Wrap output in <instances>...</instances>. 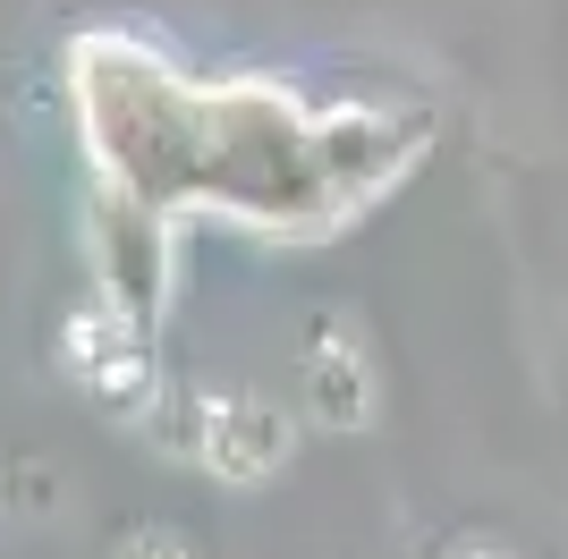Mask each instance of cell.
Masks as SVG:
<instances>
[{
  "mask_svg": "<svg viewBox=\"0 0 568 559\" xmlns=\"http://www.w3.org/2000/svg\"><path fill=\"white\" fill-rule=\"evenodd\" d=\"M60 356H69V373H77L94 398H111V407H128V398L153 390V365H144V348H136L128 305H85V314H69Z\"/></svg>",
  "mask_w": 568,
  "mask_h": 559,
  "instance_id": "cell-1",
  "label": "cell"
},
{
  "mask_svg": "<svg viewBox=\"0 0 568 559\" xmlns=\"http://www.w3.org/2000/svg\"><path fill=\"white\" fill-rule=\"evenodd\" d=\"M281 458H288V416H281V407H263V398H230V407H213L204 466H213L221 484H263Z\"/></svg>",
  "mask_w": 568,
  "mask_h": 559,
  "instance_id": "cell-2",
  "label": "cell"
},
{
  "mask_svg": "<svg viewBox=\"0 0 568 559\" xmlns=\"http://www.w3.org/2000/svg\"><path fill=\"white\" fill-rule=\"evenodd\" d=\"M306 416L332 424V433L374 416V373H365V356H356V348H339V339H332V348L306 356Z\"/></svg>",
  "mask_w": 568,
  "mask_h": 559,
  "instance_id": "cell-3",
  "label": "cell"
},
{
  "mask_svg": "<svg viewBox=\"0 0 568 559\" xmlns=\"http://www.w3.org/2000/svg\"><path fill=\"white\" fill-rule=\"evenodd\" d=\"M111 559H187V542L170 535V526H136V535H119Z\"/></svg>",
  "mask_w": 568,
  "mask_h": 559,
  "instance_id": "cell-4",
  "label": "cell"
},
{
  "mask_svg": "<svg viewBox=\"0 0 568 559\" xmlns=\"http://www.w3.org/2000/svg\"><path fill=\"white\" fill-rule=\"evenodd\" d=\"M450 559H509V551H500V542H458Z\"/></svg>",
  "mask_w": 568,
  "mask_h": 559,
  "instance_id": "cell-5",
  "label": "cell"
}]
</instances>
